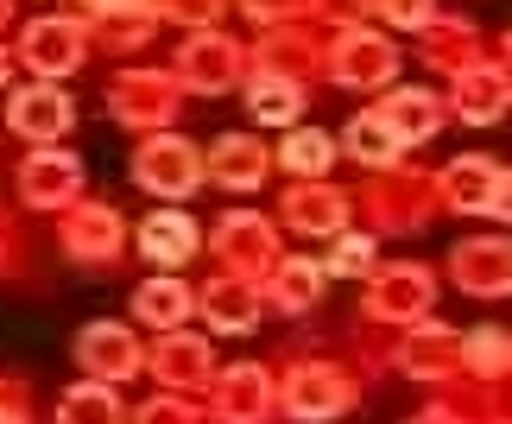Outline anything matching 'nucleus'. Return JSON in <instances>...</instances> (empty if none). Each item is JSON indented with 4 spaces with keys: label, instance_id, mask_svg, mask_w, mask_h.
Returning a JSON list of instances; mask_svg holds the SVG:
<instances>
[{
    "label": "nucleus",
    "instance_id": "33",
    "mask_svg": "<svg viewBox=\"0 0 512 424\" xmlns=\"http://www.w3.org/2000/svg\"><path fill=\"white\" fill-rule=\"evenodd\" d=\"M323 273H336V279H361V273H373V235H336V254H329Z\"/></svg>",
    "mask_w": 512,
    "mask_h": 424
},
{
    "label": "nucleus",
    "instance_id": "40",
    "mask_svg": "<svg viewBox=\"0 0 512 424\" xmlns=\"http://www.w3.org/2000/svg\"><path fill=\"white\" fill-rule=\"evenodd\" d=\"M7 76H13V70H7V51H0V89H7Z\"/></svg>",
    "mask_w": 512,
    "mask_h": 424
},
{
    "label": "nucleus",
    "instance_id": "35",
    "mask_svg": "<svg viewBox=\"0 0 512 424\" xmlns=\"http://www.w3.org/2000/svg\"><path fill=\"white\" fill-rule=\"evenodd\" d=\"M373 13H386L399 32H424L430 19H437V0H380Z\"/></svg>",
    "mask_w": 512,
    "mask_h": 424
},
{
    "label": "nucleus",
    "instance_id": "10",
    "mask_svg": "<svg viewBox=\"0 0 512 424\" xmlns=\"http://www.w3.org/2000/svg\"><path fill=\"white\" fill-rule=\"evenodd\" d=\"M7 127L19 133V140L57 146V140H64V133L76 127V108H70V95H64V89L38 83V89H19V95H7Z\"/></svg>",
    "mask_w": 512,
    "mask_h": 424
},
{
    "label": "nucleus",
    "instance_id": "3",
    "mask_svg": "<svg viewBox=\"0 0 512 424\" xmlns=\"http://www.w3.org/2000/svg\"><path fill=\"white\" fill-rule=\"evenodd\" d=\"M437 190H443V203L449 209H462V216H506V197H512V184H506V171L494 159H449L437 171Z\"/></svg>",
    "mask_w": 512,
    "mask_h": 424
},
{
    "label": "nucleus",
    "instance_id": "6",
    "mask_svg": "<svg viewBox=\"0 0 512 424\" xmlns=\"http://www.w3.org/2000/svg\"><path fill=\"white\" fill-rule=\"evenodd\" d=\"M348 380L336 368H323V361H298V368L285 374V387H279V406L291 418H304V424H323V418H342L348 412Z\"/></svg>",
    "mask_w": 512,
    "mask_h": 424
},
{
    "label": "nucleus",
    "instance_id": "8",
    "mask_svg": "<svg viewBox=\"0 0 512 424\" xmlns=\"http://www.w3.org/2000/svg\"><path fill=\"white\" fill-rule=\"evenodd\" d=\"M171 76L184 89H196V95H222V89H234V76H241V45L222 38V32H196L190 45L177 51Z\"/></svg>",
    "mask_w": 512,
    "mask_h": 424
},
{
    "label": "nucleus",
    "instance_id": "28",
    "mask_svg": "<svg viewBox=\"0 0 512 424\" xmlns=\"http://www.w3.org/2000/svg\"><path fill=\"white\" fill-rule=\"evenodd\" d=\"M57 418H64V424H108V418H121L114 380H83V387H70L64 399H57Z\"/></svg>",
    "mask_w": 512,
    "mask_h": 424
},
{
    "label": "nucleus",
    "instance_id": "21",
    "mask_svg": "<svg viewBox=\"0 0 512 424\" xmlns=\"http://www.w3.org/2000/svg\"><path fill=\"white\" fill-rule=\"evenodd\" d=\"M456 114L468 127H494L506 114V70L500 64H462L456 70Z\"/></svg>",
    "mask_w": 512,
    "mask_h": 424
},
{
    "label": "nucleus",
    "instance_id": "11",
    "mask_svg": "<svg viewBox=\"0 0 512 424\" xmlns=\"http://www.w3.org/2000/svg\"><path fill=\"white\" fill-rule=\"evenodd\" d=\"M430 298H437V279L424 273V266H386V273H373V292H367V311L386 317V323H418L430 311Z\"/></svg>",
    "mask_w": 512,
    "mask_h": 424
},
{
    "label": "nucleus",
    "instance_id": "34",
    "mask_svg": "<svg viewBox=\"0 0 512 424\" xmlns=\"http://www.w3.org/2000/svg\"><path fill=\"white\" fill-rule=\"evenodd\" d=\"M228 0H152V13H165V19H184V26H215L222 19Z\"/></svg>",
    "mask_w": 512,
    "mask_h": 424
},
{
    "label": "nucleus",
    "instance_id": "7",
    "mask_svg": "<svg viewBox=\"0 0 512 424\" xmlns=\"http://www.w3.org/2000/svg\"><path fill=\"white\" fill-rule=\"evenodd\" d=\"M19 57H26L38 76H70V70H83V57H89V26L83 19H32L26 38H19Z\"/></svg>",
    "mask_w": 512,
    "mask_h": 424
},
{
    "label": "nucleus",
    "instance_id": "15",
    "mask_svg": "<svg viewBox=\"0 0 512 424\" xmlns=\"http://www.w3.org/2000/svg\"><path fill=\"white\" fill-rule=\"evenodd\" d=\"M285 228H298V235H342L348 228V197L336 184H323V178H298L285 190Z\"/></svg>",
    "mask_w": 512,
    "mask_h": 424
},
{
    "label": "nucleus",
    "instance_id": "18",
    "mask_svg": "<svg viewBox=\"0 0 512 424\" xmlns=\"http://www.w3.org/2000/svg\"><path fill=\"white\" fill-rule=\"evenodd\" d=\"M64 247L76 260H114L121 254V216L108 203H70L64 209Z\"/></svg>",
    "mask_w": 512,
    "mask_h": 424
},
{
    "label": "nucleus",
    "instance_id": "1",
    "mask_svg": "<svg viewBox=\"0 0 512 424\" xmlns=\"http://www.w3.org/2000/svg\"><path fill=\"white\" fill-rule=\"evenodd\" d=\"M209 178V165H203V152H196L190 140H177V133H152V140L133 152V184L152 190V197H196Z\"/></svg>",
    "mask_w": 512,
    "mask_h": 424
},
{
    "label": "nucleus",
    "instance_id": "36",
    "mask_svg": "<svg viewBox=\"0 0 512 424\" xmlns=\"http://www.w3.org/2000/svg\"><path fill=\"white\" fill-rule=\"evenodd\" d=\"M241 7L260 19V26H285V19H298L310 0H241Z\"/></svg>",
    "mask_w": 512,
    "mask_h": 424
},
{
    "label": "nucleus",
    "instance_id": "13",
    "mask_svg": "<svg viewBox=\"0 0 512 424\" xmlns=\"http://www.w3.org/2000/svg\"><path fill=\"white\" fill-rule=\"evenodd\" d=\"M196 311L209 317L215 336H247L253 323H260V285L222 273V279H209L203 292H196Z\"/></svg>",
    "mask_w": 512,
    "mask_h": 424
},
{
    "label": "nucleus",
    "instance_id": "16",
    "mask_svg": "<svg viewBox=\"0 0 512 424\" xmlns=\"http://www.w3.org/2000/svg\"><path fill=\"white\" fill-rule=\"evenodd\" d=\"M462 368V336L456 330H443V323H411V336H405V349H399V374L411 380H449Z\"/></svg>",
    "mask_w": 512,
    "mask_h": 424
},
{
    "label": "nucleus",
    "instance_id": "12",
    "mask_svg": "<svg viewBox=\"0 0 512 424\" xmlns=\"http://www.w3.org/2000/svg\"><path fill=\"white\" fill-rule=\"evenodd\" d=\"M449 279H456L462 292H475V298H506L512 292V247L494 241V235L462 241L456 260H449Z\"/></svg>",
    "mask_w": 512,
    "mask_h": 424
},
{
    "label": "nucleus",
    "instance_id": "19",
    "mask_svg": "<svg viewBox=\"0 0 512 424\" xmlns=\"http://www.w3.org/2000/svg\"><path fill=\"white\" fill-rule=\"evenodd\" d=\"M152 374L165 380V387H203L215 374V355L203 336H184V323L177 330H159V349H152Z\"/></svg>",
    "mask_w": 512,
    "mask_h": 424
},
{
    "label": "nucleus",
    "instance_id": "25",
    "mask_svg": "<svg viewBox=\"0 0 512 424\" xmlns=\"http://www.w3.org/2000/svg\"><path fill=\"white\" fill-rule=\"evenodd\" d=\"M190 311H196V292H190L184 279H171V273L165 279H146L140 292H133V317L152 323V330H177Z\"/></svg>",
    "mask_w": 512,
    "mask_h": 424
},
{
    "label": "nucleus",
    "instance_id": "14",
    "mask_svg": "<svg viewBox=\"0 0 512 424\" xmlns=\"http://www.w3.org/2000/svg\"><path fill=\"white\" fill-rule=\"evenodd\" d=\"M76 190H83V165H76L70 152H32V159L19 165V203L26 209L76 203Z\"/></svg>",
    "mask_w": 512,
    "mask_h": 424
},
{
    "label": "nucleus",
    "instance_id": "20",
    "mask_svg": "<svg viewBox=\"0 0 512 424\" xmlns=\"http://www.w3.org/2000/svg\"><path fill=\"white\" fill-rule=\"evenodd\" d=\"M203 165H209V178L222 184V190H260V184H266V171H272L266 146L253 140V133H222Z\"/></svg>",
    "mask_w": 512,
    "mask_h": 424
},
{
    "label": "nucleus",
    "instance_id": "38",
    "mask_svg": "<svg viewBox=\"0 0 512 424\" xmlns=\"http://www.w3.org/2000/svg\"><path fill=\"white\" fill-rule=\"evenodd\" d=\"M133 418H146V424H177V418H196V406H184V399H152V406H140Z\"/></svg>",
    "mask_w": 512,
    "mask_h": 424
},
{
    "label": "nucleus",
    "instance_id": "29",
    "mask_svg": "<svg viewBox=\"0 0 512 424\" xmlns=\"http://www.w3.org/2000/svg\"><path fill=\"white\" fill-rule=\"evenodd\" d=\"M506 361H512V342H506L500 323H481V330H468V336H462V368H468V374L500 380V374H506Z\"/></svg>",
    "mask_w": 512,
    "mask_h": 424
},
{
    "label": "nucleus",
    "instance_id": "26",
    "mask_svg": "<svg viewBox=\"0 0 512 424\" xmlns=\"http://www.w3.org/2000/svg\"><path fill=\"white\" fill-rule=\"evenodd\" d=\"M323 266H310V260H272V273H266V298L279 304V311H310V304L323 298Z\"/></svg>",
    "mask_w": 512,
    "mask_h": 424
},
{
    "label": "nucleus",
    "instance_id": "31",
    "mask_svg": "<svg viewBox=\"0 0 512 424\" xmlns=\"http://www.w3.org/2000/svg\"><path fill=\"white\" fill-rule=\"evenodd\" d=\"M279 165L298 171V178H323V171L336 165V140H329V133H317V127H310V133L298 127V133L279 146Z\"/></svg>",
    "mask_w": 512,
    "mask_h": 424
},
{
    "label": "nucleus",
    "instance_id": "22",
    "mask_svg": "<svg viewBox=\"0 0 512 424\" xmlns=\"http://www.w3.org/2000/svg\"><path fill=\"white\" fill-rule=\"evenodd\" d=\"M380 121L399 133V146H424V140H437V127H443V102L430 89H392L380 102Z\"/></svg>",
    "mask_w": 512,
    "mask_h": 424
},
{
    "label": "nucleus",
    "instance_id": "39",
    "mask_svg": "<svg viewBox=\"0 0 512 424\" xmlns=\"http://www.w3.org/2000/svg\"><path fill=\"white\" fill-rule=\"evenodd\" d=\"M89 13H121V7H152V0H83Z\"/></svg>",
    "mask_w": 512,
    "mask_h": 424
},
{
    "label": "nucleus",
    "instance_id": "27",
    "mask_svg": "<svg viewBox=\"0 0 512 424\" xmlns=\"http://www.w3.org/2000/svg\"><path fill=\"white\" fill-rule=\"evenodd\" d=\"M342 146H348V159H354V165H373V171L399 165V152H405V146H399V133L380 121V108H373V114H354L348 133H342Z\"/></svg>",
    "mask_w": 512,
    "mask_h": 424
},
{
    "label": "nucleus",
    "instance_id": "37",
    "mask_svg": "<svg viewBox=\"0 0 512 424\" xmlns=\"http://www.w3.org/2000/svg\"><path fill=\"white\" fill-rule=\"evenodd\" d=\"M317 7H323L329 19H336V26H361V19H367L373 7H380V0H317Z\"/></svg>",
    "mask_w": 512,
    "mask_h": 424
},
{
    "label": "nucleus",
    "instance_id": "30",
    "mask_svg": "<svg viewBox=\"0 0 512 424\" xmlns=\"http://www.w3.org/2000/svg\"><path fill=\"white\" fill-rule=\"evenodd\" d=\"M468 45H475V26H468V19H430V26H424V57H430V64H443V70L475 64Z\"/></svg>",
    "mask_w": 512,
    "mask_h": 424
},
{
    "label": "nucleus",
    "instance_id": "32",
    "mask_svg": "<svg viewBox=\"0 0 512 424\" xmlns=\"http://www.w3.org/2000/svg\"><path fill=\"white\" fill-rule=\"evenodd\" d=\"M89 19L102 26L108 45H140V38L152 32V19H159V13H152V7H121V13H89Z\"/></svg>",
    "mask_w": 512,
    "mask_h": 424
},
{
    "label": "nucleus",
    "instance_id": "24",
    "mask_svg": "<svg viewBox=\"0 0 512 424\" xmlns=\"http://www.w3.org/2000/svg\"><path fill=\"white\" fill-rule=\"evenodd\" d=\"M247 108H253V121H260V127H291V121H298V108H304V83H298V76H285V70H260L247 83Z\"/></svg>",
    "mask_w": 512,
    "mask_h": 424
},
{
    "label": "nucleus",
    "instance_id": "5",
    "mask_svg": "<svg viewBox=\"0 0 512 424\" xmlns=\"http://www.w3.org/2000/svg\"><path fill=\"white\" fill-rule=\"evenodd\" d=\"M392 70H399V51H392L380 32L342 26V38L329 45V76H336L342 89H380V83H392Z\"/></svg>",
    "mask_w": 512,
    "mask_h": 424
},
{
    "label": "nucleus",
    "instance_id": "4",
    "mask_svg": "<svg viewBox=\"0 0 512 424\" xmlns=\"http://www.w3.org/2000/svg\"><path fill=\"white\" fill-rule=\"evenodd\" d=\"M215 254L234 279H266L272 260H279V235H272V222H260L253 209H234V216L215 222Z\"/></svg>",
    "mask_w": 512,
    "mask_h": 424
},
{
    "label": "nucleus",
    "instance_id": "23",
    "mask_svg": "<svg viewBox=\"0 0 512 424\" xmlns=\"http://www.w3.org/2000/svg\"><path fill=\"white\" fill-rule=\"evenodd\" d=\"M196 222L184 216V209H152V216L140 222V254L152 260V266H184L190 254H196Z\"/></svg>",
    "mask_w": 512,
    "mask_h": 424
},
{
    "label": "nucleus",
    "instance_id": "9",
    "mask_svg": "<svg viewBox=\"0 0 512 424\" xmlns=\"http://www.w3.org/2000/svg\"><path fill=\"white\" fill-rule=\"evenodd\" d=\"M76 361H83L89 380H133L146 368V349L133 342V330H121V323H89L83 336H76Z\"/></svg>",
    "mask_w": 512,
    "mask_h": 424
},
{
    "label": "nucleus",
    "instance_id": "17",
    "mask_svg": "<svg viewBox=\"0 0 512 424\" xmlns=\"http://www.w3.org/2000/svg\"><path fill=\"white\" fill-rule=\"evenodd\" d=\"M272 412V374L260 368V361H241V368L215 374V418L228 424H253Z\"/></svg>",
    "mask_w": 512,
    "mask_h": 424
},
{
    "label": "nucleus",
    "instance_id": "2",
    "mask_svg": "<svg viewBox=\"0 0 512 424\" xmlns=\"http://www.w3.org/2000/svg\"><path fill=\"white\" fill-rule=\"evenodd\" d=\"M184 108V83L171 70H121L108 83V114L121 127H165Z\"/></svg>",
    "mask_w": 512,
    "mask_h": 424
}]
</instances>
